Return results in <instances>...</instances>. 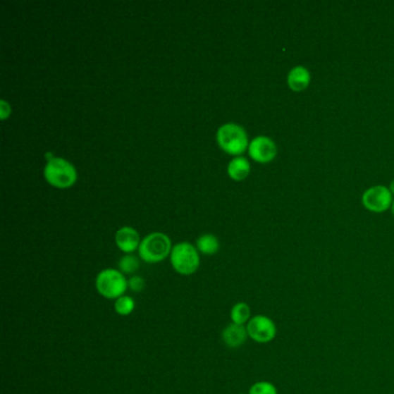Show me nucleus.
I'll return each mask as SVG.
<instances>
[{
  "label": "nucleus",
  "mask_w": 394,
  "mask_h": 394,
  "mask_svg": "<svg viewBox=\"0 0 394 394\" xmlns=\"http://www.w3.org/2000/svg\"><path fill=\"white\" fill-rule=\"evenodd\" d=\"M139 256L148 264L160 263L171 254V240L164 233H152L141 240Z\"/></svg>",
  "instance_id": "1"
},
{
  "label": "nucleus",
  "mask_w": 394,
  "mask_h": 394,
  "mask_svg": "<svg viewBox=\"0 0 394 394\" xmlns=\"http://www.w3.org/2000/svg\"><path fill=\"white\" fill-rule=\"evenodd\" d=\"M44 177L49 184L58 189H68L77 182V169L61 157H52L44 168Z\"/></svg>",
  "instance_id": "2"
},
{
  "label": "nucleus",
  "mask_w": 394,
  "mask_h": 394,
  "mask_svg": "<svg viewBox=\"0 0 394 394\" xmlns=\"http://www.w3.org/2000/svg\"><path fill=\"white\" fill-rule=\"evenodd\" d=\"M97 290L99 295L108 300H117L125 295L128 282L125 276L118 269H103L97 274Z\"/></svg>",
  "instance_id": "3"
},
{
  "label": "nucleus",
  "mask_w": 394,
  "mask_h": 394,
  "mask_svg": "<svg viewBox=\"0 0 394 394\" xmlns=\"http://www.w3.org/2000/svg\"><path fill=\"white\" fill-rule=\"evenodd\" d=\"M216 139L220 147L230 155H240L249 148V140L242 126L228 123L218 128Z\"/></svg>",
  "instance_id": "4"
},
{
  "label": "nucleus",
  "mask_w": 394,
  "mask_h": 394,
  "mask_svg": "<svg viewBox=\"0 0 394 394\" xmlns=\"http://www.w3.org/2000/svg\"><path fill=\"white\" fill-rule=\"evenodd\" d=\"M170 261L173 269L180 276H192L197 272L200 265V257L198 250L192 244L183 242L173 247L170 254Z\"/></svg>",
  "instance_id": "5"
},
{
  "label": "nucleus",
  "mask_w": 394,
  "mask_h": 394,
  "mask_svg": "<svg viewBox=\"0 0 394 394\" xmlns=\"http://www.w3.org/2000/svg\"><path fill=\"white\" fill-rule=\"evenodd\" d=\"M247 331L249 338L258 343H271L278 332L276 323L264 314H257L251 318L247 324Z\"/></svg>",
  "instance_id": "6"
},
{
  "label": "nucleus",
  "mask_w": 394,
  "mask_h": 394,
  "mask_svg": "<svg viewBox=\"0 0 394 394\" xmlns=\"http://www.w3.org/2000/svg\"><path fill=\"white\" fill-rule=\"evenodd\" d=\"M364 207L375 213H381L390 209L392 205V193L385 186H374L367 190L362 197Z\"/></svg>",
  "instance_id": "7"
},
{
  "label": "nucleus",
  "mask_w": 394,
  "mask_h": 394,
  "mask_svg": "<svg viewBox=\"0 0 394 394\" xmlns=\"http://www.w3.org/2000/svg\"><path fill=\"white\" fill-rule=\"evenodd\" d=\"M276 144L269 137H257L249 144V155L259 164H269L276 156Z\"/></svg>",
  "instance_id": "8"
},
{
  "label": "nucleus",
  "mask_w": 394,
  "mask_h": 394,
  "mask_svg": "<svg viewBox=\"0 0 394 394\" xmlns=\"http://www.w3.org/2000/svg\"><path fill=\"white\" fill-rule=\"evenodd\" d=\"M140 235L135 228L123 227L116 233V244L119 250L130 254L140 247Z\"/></svg>",
  "instance_id": "9"
},
{
  "label": "nucleus",
  "mask_w": 394,
  "mask_h": 394,
  "mask_svg": "<svg viewBox=\"0 0 394 394\" xmlns=\"http://www.w3.org/2000/svg\"><path fill=\"white\" fill-rule=\"evenodd\" d=\"M247 338H249V334H247V326H244V325L231 323L222 332V339L230 348H240L243 346Z\"/></svg>",
  "instance_id": "10"
},
{
  "label": "nucleus",
  "mask_w": 394,
  "mask_h": 394,
  "mask_svg": "<svg viewBox=\"0 0 394 394\" xmlns=\"http://www.w3.org/2000/svg\"><path fill=\"white\" fill-rule=\"evenodd\" d=\"M311 75L308 68L303 66H296L289 72L287 82L293 92H302L307 90L310 85Z\"/></svg>",
  "instance_id": "11"
},
{
  "label": "nucleus",
  "mask_w": 394,
  "mask_h": 394,
  "mask_svg": "<svg viewBox=\"0 0 394 394\" xmlns=\"http://www.w3.org/2000/svg\"><path fill=\"white\" fill-rule=\"evenodd\" d=\"M250 164L245 157L238 156L228 164V175L235 180H243L250 173Z\"/></svg>",
  "instance_id": "12"
},
{
  "label": "nucleus",
  "mask_w": 394,
  "mask_h": 394,
  "mask_svg": "<svg viewBox=\"0 0 394 394\" xmlns=\"http://www.w3.org/2000/svg\"><path fill=\"white\" fill-rule=\"evenodd\" d=\"M231 321L234 324L245 325L250 321L251 308L250 305L244 303V302H238L231 308L230 311Z\"/></svg>",
  "instance_id": "13"
},
{
  "label": "nucleus",
  "mask_w": 394,
  "mask_h": 394,
  "mask_svg": "<svg viewBox=\"0 0 394 394\" xmlns=\"http://www.w3.org/2000/svg\"><path fill=\"white\" fill-rule=\"evenodd\" d=\"M197 247L202 254H215L220 249V243H218V238H215L214 235L206 234L202 235L197 240Z\"/></svg>",
  "instance_id": "14"
},
{
  "label": "nucleus",
  "mask_w": 394,
  "mask_h": 394,
  "mask_svg": "<svg viewBox=\"0 0 394 394\" xmlns=\"http://www.w3.org/2000/svg\"><path fill=\"white\" fill-rule=\"evenodd\" d=\"M135 309V302L131 296L124 295L122 297L117 298L115 301L116 314L119 316H128L131 314Z\"/></svg>",
  "instance_id": "15"
},
{
  "label": "nucleus",
  "mask_w": 394,
  "mask_h": 394,
  "mask_svg": "<svg viewBox=\"0 0 394 394\" xmlns=\"http://www.w3.org/2000/svg\"><path fill=\"white\" fill-rule=\"evenodd\" d=\"M118 267L123 274H135L140 267V263L138 258L133 254H125L119 260Z\"/></svg>",
  "instance_id": "16"
},
{
  "label": "nucleus",
  "mask_w": 394,
  "mask_h": 394,
  "mask_svg": "<svg viewBox=\"0 0 394 394\" xmlns=\"http://www.w3.org/2000/svg\"><path fill=\"white\" fill-rule=\"evenodd\" d=\"M249 394H278V388L271 381H257L251 386Z\"/></svg>",
  "instance_id": "17"
},
{
  "label": "nucleus",
  "mask_w": 394,
  "mask_h": 394,
  "mask_svg": "<svg viewBox=\"0 0 394 394\" xmlns=\"http://www.w3.org/2000/svg\"><path fill=\"white\" fill-rule=\"evenodd\" d=\"M128 289H131V292L133 293H141L144 289V280L139 276H132L130 279L128 280Z\"/></svg>",
  "instance_id": "18"
},
{
  "label": "nucleus",
  "mask_w": 394,
  "mask_h": 394,
  "mask_svg": "<svg viewBox=\"0 0 394 394\" xmlns=\"http://www.w3.org/2000/svg\"><path fill=\"white\" fill-rule=\"evenodd\" d=\"M1 118H6L7 116L11 113V106L6 101H1Z\"/></svg>",
  "instance_id": "19"
},
{
  "label": "nucleus",
  "mask_w": 394,
  "mask_h": 394,
  "mask_svg": "<svg viewBox=\"0 0 394 394\" xmlns=\"http://www.w3.org/2000/svg\"><path fill=\"white\" fill-rule=\"evenodd\" d=\"M390 191H391L392 195H394V180L392 182L391 185H390Z\"/></svg>",
  "instance_id": "20"
},
{
  "label": "nucleus",
  "mask_w": 394,
  "mask_h": 394,
  "mask_svg": "<svg viewBox=\"0 0 394 394\" xmlns=\"http://www.w3.org/2000/svg\"><path fill=\"white\" fill-rule=\"evenodd\" d=\"M392 213H393L394 215V202L393 204H392Z\"/></svg>",
  "instance_id": "21"
},
{
  "label": "nucleus",
  "mask_w": 394,
  "mask_h": 394,
  "mask_svg": "<svg viewBox=\"0 0 394 394\" xmlns=\"http://www.w3.org/2000/svg\"><path fill=\"white\" fill-rule=\"evenodd\" d=\"M240 394H243V393H240Z\"/></svg>",
  "instance_id": "22"
}]
</instances>
